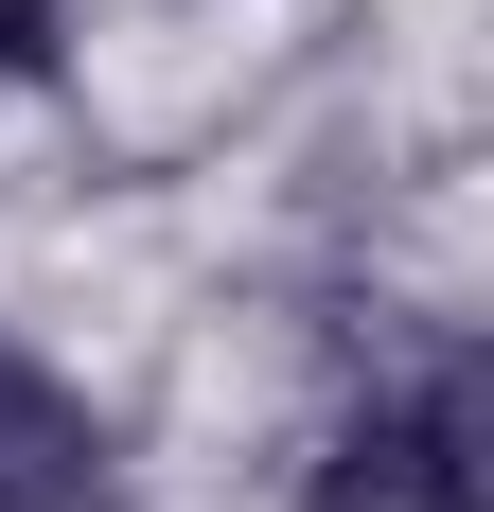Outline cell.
<instances>
[{
  "instance_id": "cell-2",
  "label": "cell",
  "mask_w": 494,
  "mask_h": 512,
  "mask_svg": "<svg viewBox=\"0 0 494 512\" xmlns=\"http://www.w3.org/2000/svg\"><path fill=\"white\" fill-rule=\"evenodd\" d=\"M283 512H477V495H459V460L424 442V407L371 371V389H336V407H318V442H300Z\"/></svg>"
},
{
  "instance_id": "cell-4",
  "label": "cell",
  "mask_w": 494,
  "mask_h": 512,
  "mask_svg": "<svg viewBox=\"0 0 494 512\" xmlns=\"http://www.w3.org/2000/svg\"><path fill=\"white\" fill-rule=\"evenodd\" d=\"M71 89V0H0V106Z\"/></svg>"
},
{
  "instance_id": "cell-3",
  "label": "cell",
  "mask_w": 494,
  "mask_h": 512,
  "mask_svg": "<svg viewBox=\"0 0 494 512\" xmlns=\"http://www.w3.org/2000/svg\"><path fill=\"white\" fill-rule=\"evenodd\" d=\"M389 389L424 407V442L459 460V495L494 512V318H442V336H406V354H389Z\"/></svg>"
},
{
  "instance_id": "cell-1",
  "label": "cell",
  "mask_w": 494,
  "mask_h": 512,
  "mask_svg": "<svg viewBox=\"0 0 494 512\" xmlns=\"http://www.w3.org/2000/svg\"><path fill=\"white\" fill-rule=\"evenodd\" d=\"M0 512H142V460H124V407L89 371L0 318Z\"/></svg>"
}]
</instances>
